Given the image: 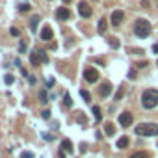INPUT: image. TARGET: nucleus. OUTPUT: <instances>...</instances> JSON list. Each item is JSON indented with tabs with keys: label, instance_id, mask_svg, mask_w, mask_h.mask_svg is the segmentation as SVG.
<instances>
[{
	"label": "nucleus",
	"instance_id": "a211bd4d",
	"mask_svg": "<svg viewBox=\"0 0 158 158\" xmlns=\"http://www.w3.org/2000/svg\"><path fill=\"white\" fill-rule=\"evenodd\" d=\"M106 32V19H100L99 20V33H104Z\"/></svg>",
	"mask_w": 158,
	"mask_h": 158
},
{
	"label": "nucleus",
	"instance_id": "c85d7f7f",
	"mask_svg": "<svg viewBox=\"0 0 158 158\" xmlns=\"http://www.w3.org/2000/svg\"><path fill=\"white\" fill-rule=\"evenodd\" d=\"M41 102H47V93H45V91L41 93Z\"/></svg>",
	"mask_w": 158,
	"mask_h": 158
},
{
	"label": "nucleus",
	"instance_id": "cd10ccee",
	"mask_svg": "<svg viewBox=\"0 0 158 158\" xmlns=\"http://www.w3.org/2000/svg\"><path fill=\"white\" fill-rule=\"evenodd\" d=\"M9 32H11V36H15V37H17V36H19V30H17V28H11V30H9Z\"/></svg>",
	"mask_w": 158,
	"mask_h": 158
},
{
	"label": "nucleus",
	"instance_id": "c756f323",
	"mask_svg": "<svg viewBox=\"0 0 158 158\" xmlns=\"http://www.w3.org/2000/svg\"><path fill=\"white\" fill-rule=\"evenodd\" d=\"M52 86H54V80L49 78V82H47V87H52Z\"/></svg>",
	"mask_w": 158,
	"mask_h": 158
},
{
	"label": "nucleus",
	"instance_id": "6e6552de",
	"mask_svg": "<svg viewBox=\"0 0 158 158\" xmlns=\"http://www.w3.org/2000/svg\"><path fill=\"white\" fill-rule=\"evenodd\" d=\"M123 19H125V13H123L121 9H115V11L112 13V24H114V26H119V24L123 23Z\"/></svg>",
	"mask_w": 158,
	"mask_h": 158
},
{
	"label": "nucleus",
	"instance_id": "f03ea898",
	"mask_svg": "<svg viewBox=\"0 0 158 158\" xmlns=\"http://www.w3.org/2000/svg\"><path fill=\"white\" fill-rule=\"evenodd\" d=\"M134 33L138 37H141V39L147 37L149 33H151V23H149L147 19H138L134 23Z\"/></svg>",
	"mask_w": 158,
	"mask_h": 158
},
{
	"label": "nucleus",
	"instance_id": "b1692460",
	"mask_svg": "<svg viewBox=\"0 0 158 158\" xmlns=\"http://www.w3.org/2000/svg\"><path fill=\"white\" fill-rule=\"evenodd\" d=\"M20 158H33V154L30 153V151H26V153H23V154H20Z\"/></svg>",
	"mask_w": 158,
	"mask_h": 158
},
{
	"label": "nucleus",
	"instance_id": "6ab92c4d",
	"mask_svg": "<svg viewBox=\"0 0 158 158\" xmlns=\"http://www.w3.org/2000/svg\"><path fill=\"white\" fill-rule=\"evenodd\" d=\"M93 115H95V119H97V121L102 119V114H100V108L99 106H93Z\"/></svg>",
	"mask_w": 158,
	"mask_h": 158
},
{
	"label": "nucleus",
	"instance_id": "9b49d317",
	"mask_svg": "<svg viewBox=\"0 0 158 158\" xmlns=\"http://www.w3.org/2000/svg\"><path fill=\"white\" fill-rule=\"evenodd\" d=\"M41 39L43 41H50L52 39V28L50 26H45V28L41 30Z\"/></svg>",
	"mask_w": 158,
	"mask_h": 158
},
{
	"label": "nucleus",
	"instance_id": "5701e85b",
	"mask_svg": "<svg viewBox=\"0 0 158 158\" xmlns=\"http://www.w3.org/2000/svg\"><path fill=\"white\" fill-rule=\"evenodd\" d=\"M30 8H32L30 4H20V6H19V9H20V11H30Z\"/></svg>",
	"mask_w": 158,
	"mask_h": 158
},
{
	"label": "nucleus",
	"instance_id": "20e7f679",
	"mask_svg": "<svg viewBox=\"0 0 158 158\" xmlns=\"http://www.w3.org/2000/svg\"><path fill=\"white\" fill-rule=\"evenodd\" d=\"M30 61H32V65H39V61H41V63H47L49 58H47V54H45L43 50H36V52L30 56Z\"/></svg>",
	"mask_w": 158,
	"mask_h": 158
},
{
	"label": "nucleus",
	"instance_id": "4be33fe9",
	"mask_svg": "<svg viewBox=\"0 0 158 158\" xmlns=\"http://www.w3.org/2000/svg\"><path fill=\"white\" fill-rule=\"evenodd\" d=\"M123 93H125V87H119V91L115 93V100H121V97H123Z\"/></svg>",
	"mask_w": 158,
	"mask_h": 158
},
{
	"label": "nucleus",
	"instance_id": "423d86ee",
	"mask_svg": "<svg viewBox=\"0 0 158 158\" xmlns=\"http://www.w3.org/2000/svg\"><path fill=\"white\" fill-rule=\"evenodd\" d=\"M132 123H134V117H132V114H130V112H123V114L119 115V125H121V127L128 128Z\"/></svg>",
	"mask_w": 158,
	"mask_h": 158
},
{
	"label": "nucleus",
	"instance_id": "aec40b11",
	"mask_svg": "<svg viewBox=\"0 0 158 158\" xmlns=\"http://www.w3.org/2000/svg\"><path fill=\"white\" fill-rule=\"evenodd\" d=\"M80 95H82V99H84L86 102H89V100H91V95H89V91H86V89H82V91H80Z\"/></svg>",
	"mask_w": 158,
	"mask_h": 158
},
{
	"label": "nucleus",
	"instance_id": "7ed1b4c3",
	"mask_svg": "<svg viewBox=\"0 0 158 158\" xmlns=\"http://www.w3.org/2000/svg\"><path fill=\"white\" fill-rule=\"evenodd\" d=\"M138 136H158V125L156 123H140L136 127Z\"/></svg>",
	"mask_w": 158,
	"mask_h": 158
},
{
	"label": "nucleus",
	"instance_id": "7c9ffc66",
	"mask_svg": "<svg viewBox=\"0 0 158 158\" xmlns=\"http://www.w3.org/2000/svg\"><path fill=\"white\" fill-rule=\"evenodd\" d=\"M153 52H154V54H158V43H156V45L153 47Z\"/></svg>",
	"mask_w": 158,
	"mask_h": 158
},
{
	"label": "nucleus",
	"instance_id": "f3484780",
	"mask_svg": "<svg viewBox=\"0 0 158 158\" xmlns=\"http://www.w3.org/2000/svg\"><path fill=\"white\" fill-rule=\"evenodd\" d=\"M108 45L112 47V49H119V41H117V37H110V39H108Z\"/></svg>",
	"mask_w": 158,
	"mask_h": 158
},
{
	"label": "nucleus",
	"instance_id": "f8f14e48",
	"mask_svg": "<svg viewBox=\"0 0 158 158\" xmlns=\"http://www.w3.org/2000/svg\"><path fill=\"white\" fill-rule=\"evenodd\" d=\"M128 143H130V140L127 138V136H123V138L117 140V149H127V147H128Z\"/></svg>",
	"mask_w": 158,
	"mask_h": 158
},
{
	"label": "nucleus",
	"instance_id": "9d476101",
	"mask_svg": "<svg viewBox=\"0 0 158 158\" xmlns=\"http://www.w3.org/2000/svg\"><path fill=\"white\" fill-rule=\"evenodd\" d=\"M110 93H112V84H110V82H104V84L100 86V89H99V95L102 99H106Z\"/></svg>",
	"mask_w": 158,
	"mask_h": 158
},
{
	"label": "nucleus",
	"instance_id": "2eb2a0df",
	"mask_svg": "<svg viewBox=\"0 0 158 158\" xmlns=\"http://www.w3.org/2000/svg\"><path fill=\"white\" fill-rule=\"evenodd\" d=\"M130 158H151V154H149V153H145V151H140V153H134Z\"/></svg>",
	"mask_w": 158,
	"mask_h": 158
},
{
	"label": "nucleus",
	"instance_id": "1a4fd4ad",
	"mask_svg": "<svg viewBox=\"0 0 158 158\" xmlns=\"http://www.w3.org/2000/svg\"><path fill=\"white\" fill-rule=\"evenodd\" d=\"M56 17L60 20H67V19H71V11L67 9L65 6H61V8H58V11H56Z\"/></svg>",
	"mask_w": 158,
	"mask_h": 158
},
{
	"label": "nucleus",
	"instance_id": "f257e3e1",
	"mask_svg": "<svg viewBox=\"0 0 158 158\" xmlns=\"http://www.w3.org/2000/svg\"><path fill=\"white\" fill-rule=\"evenodd\" d=\"M141 104L145 110H153L158 106V91L156 89H145L141 95Z\"/></svg>",
	"mask_w": 158,
	"mask_h": 158
},
{
	"label": "nucleus",
	"instance_id": "0eeeda50",
	"mask_svg": "<svg viewBox=\"0 0 158 158\" xmlns=\"http://www.w3.org/2000/svg\"><path fill=\"white\" fill-rule=\"evenodd\" d=\"M78 13H80L84 19L91 17V8H89V4H87V2H80V4H78Z\"/></svg>",
	"mask_w": 158,
	"mask_h": 158
},
{
	"label": "nucleus",
	"instance_id": "412c9836",
	"mask_svg": "<svg viewBox=\"0 0 158 158\" xmlns=\"http://www.w3.org/2000/svg\"><path fill=\"white\" fill-rule=\"evenodd\" d=\"M63 102H65V106H73V99H71V95H69V93H65Z\"/></svg>",
	"mask_w": 158,
	"mask_h": 158
},
{
	"label": "nucleus",
	"instance_id": "ddd939ff",
	"mask_svg": "<svg viewBox=\"0 0 158 158\" xmlns=\"http://www.w3.org/2000/svg\"><path fill=\"white\" fill-rule=\"evenodd\" d=\"M61 149L67 151V153H73V143L69 140H63V141H61Z\"/></svg>",
	"mask_w": 158,
	"mask_h": 158
},
{
	"label": "nucleus",
	"instance_id": "39448f33",
	"mask_svg": "<svg viewBox=\"0 0 158 158\" xmlns=\"http://www.w3.org/2000/svg\"><path fill=\"white\" fill-rule=\"evenodd\" d=\"M84 80H86V82H89V84L97 82V80H99V71H97V69H93V67L86 69V71H84Z\"/></svg>",
	"mask_w": 158,
	"mask_h": 158
},
{
	"label": "nucleus",
	"instance_id": "393cba45",
	"mask_svg": "<svg viewBox=\"0 0 158 158\" xmlns=\"http://www.w3.org/2000/svg\"><path fill=\"white\" fill-rule=\"evenodd\" d=\"M19 50H20V52L26 50V43H24V41H20V43H19Z\"/></svg>",
	"mask_w": 158,
	"mask_h": 158
},
{
	"label": "nucleus",
	"instance_id": "dca6fc26",
	"mask_svg": "<svg viewBox=\"0 0 158 158\" xmlns=\"http://www.w3.org/2000/svg\"><path fill=\"white\" fill-rule=\"evenodd\" d=\"M37 23H39V17H37V15L32 17V23H30V30H32V32L37 30Z\"/></svg>",
	"mask_w": 158,
	"mask_h": 158
},
{
	"label": "nucleus",
	"instance_id": "bb28decb",
	"mask_svg": "<svg viewBox=\"0 0 158 158\" xmlns=\"http://www.w3.org/2000/svg\"><path fill=\"white\" fill-rule=\"evenodd\" d=\"M50 117V112H49V110H45V112H43V119H49Z\"/></svg>",
	"mask_w": 158,
	"mask_h": 158
},
{
	"label": "nucleus",
	"instance_id": "4468645a",
	"mask_svg": "<svg viewBox=\"0 0 158 158\" xmlns=\"http://www.w3.org/2000/svg\"><path fill=\"white\" fill-rule=\"evenodd\" d=\"M104 132H106V136H114L115 128H114V125H112V123H106V127H104Z\"/></svg>",
	"mask_w": 158,
	"mask_h": 158
},
{
	"label": "nucleus",
	"instance_id": "a878e982",
	"mask_svg": "<svg viewBox=\"0 0 158 158\" xmlns=\"http://www.w3.org/2000/svg\"><path fill=\"white\" fill-rule=\"evenodd\" d=\"M6 82H8V84H11V82L13 80H15V78H13V74H6V78H4Z\"/></svg>",
	"mask_w": 158,
	"mask_h": 158
},
{
	"label": "nucleus",
	"instance_id": "2f4dec72",
	"mask_svg": "<svg viewBox=\"0 0 158 158\" xmlns=\"http://www.w3.org/2000/svg\"><path fill=\"white\" fill-rule=\"evenodd\" d=\"M71 2V0H63V4H69Z\"/></svg>",
	"mask_w": 158,
	"mask_h": 158
}]
</instances>
